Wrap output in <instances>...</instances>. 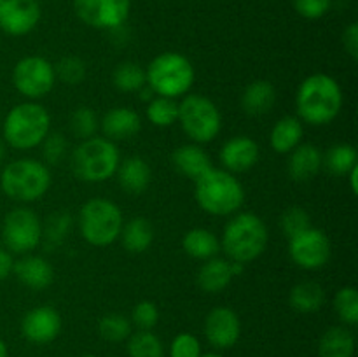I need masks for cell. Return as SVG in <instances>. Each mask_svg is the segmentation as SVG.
I'll return each instance as SVG.
<instances>
[{
  "label": "cell",
  "instance_id": "44dd1931",
  "mask_svg": "<svg viewBox=\"0 0 358 357\" xmlns=\"http://www.w3.org/2000/svg\"><path fill=\"white\" fill-rule=\"evenodd\" d=\"M171 161H173V167L177 168L178 174L192 178V181L201 177L206 170L212 168V160H210L208 153L199 144L194 142L177 147L171 154Z\"/></svg>",
  "mask_w": 358,
  "mask_h": 357
},
{
  "label": "cell",
  "instance_id": "74e56055",
  "mask_svg": "<svg viewBox=\"0 0 358 357\" xmlns=\"http://www.w3.org/2000/svg\"><path fill=\"white\" fill-rule=\"evenodd\" d=\"M55 72L56 80H62L69 86H76L86 79V63L77 56H65L55 65Z\"/></svg>",
  "mask_w": 358,
  "mask_h": 357
},
{
  "label": "cell",
  "instance_id": "9a60e30c",
  "mask_svg": "<svg viewBox=\"0 0 358 357\" xmlns=\"http://www.w3.org/2000/svg\"><path fill=\"white\" fill-rule=\"evenodd\" d=\"M241 322L236 312L229 307H215L205 318V336L210 345L226 350L238 343Z\"/></svg>",
  "mask_w": 358,
  "mask_h": 357
},
{
  "label": "cell",
  "instance_id": "d4e9b609",
  "mask_svg": "<svg viewBox=\"0 0 358 357\" xmlns=\"http://www.w3.org/2000/svg\"><path fill=\"white\" fill-rule=\"evenodd\" d=\"M276 102V90L269 80L259 79L248 84L241 94V107L248 115H264Z\"/></svg>",
  "mask_w": 358,
  "mask_h": 357
},
{
  "label": "cell",
  "instance_id": "e0dca14e",
  "mask_svg": "<svg viewBox=\"0 0 358 357\" xmlns=\"http://www.w3.org/2000/svg\"><path fill=\"white\" fill-rule=\"evenodd\" d=\"M261 158V147L252 136L236 135L227 140L220 149V163L231 174L252 170Z\"/></svg>",
  "mask_w": 358,
  "mask_h": 357
},
{
  "label": "cell",
  "instance_id": "3957f363",
  "mask_svg": "<svg viewBox=\"0 0 358 357\" xmlns=\"http://www.w3.org/2000/svg\"><path fill=\"white\" fill-rule=\"evenodd\" d=\"M268 240L269 231L264 220L254 212H240L234 214L224 226L220 248L229 261L248 265L266 251Z\"/></svg>",
  "mask_w": 358,
  "mask_h": 357
},
{
  "label": "cell",
  "instance_id": "4fadbf2b",
  "mask_svg": "<svg viewBox=\"0 0 358 357\" xmlns=\"http://www.w3.org/2000/svg\"><path fill=\"white\" fill-rule=\"evenodd\" d=\"M131 0H73V13L84 24L96 30L121 28L129 18Z\"/></svg>",
  "mask_w": 358,
  "mask_h": 357
},
{
  "label": "cell",
  "instance_id": "8fae6325",
  "mask_svg": "<svg viewBox=\"0 0 358 357\" xmlns=\"http://www.w3.org/2000/svg\"><path fill=\"white\" fill-rule=\"evenodd\" d=\"M13 84L30 102L48 97L56 84L55 65L44 56H24L14 65Z\"/></svg>",
  "mask_w": 358,
  "mask_h": 357
},
{
  "label": "cell",
  "instance_id": "ab89813d",
  "mask_svg": "<svg viewBox=\"0 0 358 357\" xmlns=\"http://www.w3.org/2000/svg\"><path fill=\"white\" fill-rule=\"evenodd\" d=\"M42 158L48 167H56L62 163L66 156V149H69V142H66L65 135L55 132L49 133L44 140H42Z\"/></svg>",
  "mask_w": 358,
  "mask_h": 357
},
{
  "label": "cell",
  "instance_id": "7402d4cb",
  "mask_svg": "<svg viewBox=\"0 0 358 357\" xmlns=\"http://www.w3.org/2000/svg\"><path fill=\"white\" fill-rule=\"evenodd\" d=\"M115 175H117L119 186L128 195H142L149 188L150 178H152L149 163L140 156H129L122 160Z\"/></svg>",
  "mask_w": 358,
  "mask_h": 357
},
{
  "label": "cell",
  "instance_id": "bcb514c9",
  "mask_svg": "<svg viewBox=\"0 0 358 357\" xmlns=\"http://www.w3.org/2000/svg\"><path fill=\"white\" fill-rule=\"evenodd\" d=\"M346 177H348L350 191H352V195H358V164H355V167L346 174Z\"/></svg>",
  "mask_w": 358,
  "mask_h": 357
},
{
  "label": "cell",
  "instance_id": "8992f818",
  "mask_svg": "<svg viewBox=\"0 0 358 357\" xmlns=\"http://www.w3.org/2000/svg\"><path fill=\"white\" fill-rule=\"evenodd\" d=\"M194 65L182 52L166 51L157 55L145 69V84L156 97H185L194 84Z\"/></svg>",
  "mask_w": 358,
  "mask_h": 357
},
{
  "label": "cell",
  "instance_id": "7bdbcfd3",
  "mask_svg": "<svg viewBox=\"0 0 358 357\" xmlns=\"http://www.w3.org/2000/svg\"><path fill=\"white\" fill-rule=\"evenodd\" d=\"M332 0H294V9L306 20H320L331 10Z\"/></svg>",
  "mask_w": 358,
  "mask_h": 357
},
{
  "label": "cell",
  "instance_id": "816d5d0a",
  "mask_svg": "<svg viewBox=\"0 0 358 357\" xmlns=\"http://www.w3.org/2000/svg\"><path fill=\"white\" fill-rule=\"evenodd\" d=\"M83 357H96V356H83Z\"/></svg>",
  "mask_w": 358,
  "mask_h": 357
},
{
  "label": "cell",
  "instance_id": "8d00e7d4",
  "mask_svg": "<svg viewBox=\"0 0 358 357\" xmlns=\"http://www.w3.org/2000/svg\"><path fill=\"white\" fill-rule=\"evenodd\" d=\"M100 128V119L91 107H77L70 115V132L79 140L91 139Z\"/></svg>",
  "mask_w": 358,
  "mask_h": 357
},
{
  "label": "cell",
  "instance_id": "60d3db41",
  "mask_svg": "<svg viewBox=\"0 0 358 357\" xmlns=\"http://www.w3.org/2000/svg\"><path fill=\"white\" fill-rule=\"evenodd\" d=\"M157 322H159V310L154 301L142 300L135 304L131 312V324H135L138 331H152Z\"/></svg>",
  "mask_w": 358,
  "mask_h": 357
},
{
  "label": "cell",
  "instance_id": "2e32d148",
  "mask_svg": "<svg viewBox=\"0 0 358 357\" xmlns=\"http://www.w3.org/2000/svg\"><path fill=\"white\" fill-rule=\"evenodd\" d=\"M62 331V315L49 304L31 308L21 321V332L30 343L45 345L58 338Z\"/></svg>",
  "mask_w": 358,
  "mask_h": 357
},
{
  "label": "cell",
  "instance_id": "7a4b0ae2",
  "mask_svg": "<svg viewBox=\"0 0 358 357\" xmlns=\"http://www.w3.org/2000/svg\"><path fill=\"white\" fill-rule=\"evenodd\" d=\"M194 198L203 212L227 217L243 206L245 189L236 175L212 167L194 181Z\"/></svg>",
  "mask_w": 358,
  "mask_h": 357
},
{
  "label": "cell",
  "instance_id": "603a6c76",
  "mask_svg": "<svg viewBox=\"0 0 358 357\" xmlns=\"http://www.w3.org/2000/svg\"><path fill=\"white\" fill-rule=\"evenodd\" d=\"M304 126L297 115H283L275 122L269 133V146L275 153L289 154L303 144Z\"/></svg>",
  "mask_w": 358,
  "mask_h": 357
},
{
  "label": "cell",
  "instance_id": "cb8c5ba5",
  "mask_svg": "<svg viewBox=\"0 0 358 357\" xmlns=\"http://www.w3.org/2000/svg\"><path fill=\"white\" fill-rule=\"evenodd\" d=\"M233 272H231V261L222 258H212L201 265L198 272L199 289L208 294H219L229 287L233 282Z\"/></svg>",
  "mask_w": 358,
  "mask_h": 357
},
{
  "label": "cell",
  "instance_id": "5bb4252c",
  "mask_svg": "<svg viewBox=\"0 0 358 357\" xmlns=\"http://www.w3.org/2000/svg\"><path fill=\"white\" fill-rule=\"evenodd\" d=\"M41 16L38 0H6L0 7V30L10 37H23L37 27Z\"/></svg>",
  "mask_w": 358,
  "mask_h": 357
},
{
  "label": "cell",
  "instance_id": "f35d334b",
  "mask_svg": "<svg viewBox=\"0 0 358 357\" xmlns=\"http://www.w3.org/2000/svg\"><path fill=\"white\" fill-rule=\"evenodd\" d=\"M280 227H282L283 234H285L287 238H292L296 237L297 233H301V231L311 227V217L303 206L299 205L289 206V209L282 214Z\"/></svg>",
  "mask_w": 358,
  "mask_h": 357
},
{
  "label": "cell",
  "instance_id": "7c38bea8",
  "mask_svg": "<svg viewBox=\"0 0 358 357\" xmlns=\"http://www.w3.org/2000/svg\"><path fill=\"white\" fill-rule=\"evenodd\" d=\"M332 254L331 240L325 231L318 227H308L296 237L289 238V255L292 262L299 268L315 272L324 268Z\"/></svg>",
  "mask_w": 358,
  "mask_h": 357
},
{
  "label": "cell",
  "instance_id": "6da1fadb",
  "mask_svg": "<svg viewBox=\"0 0 358 357\" xmlns=\"http://www.w3.org/2000/svg\"><path fill=\"white\" fill-rule=\"evenodd\" d=\"M343 90L329 74H311L299 84L296 93L297 118L311 126H327L343 108Z\"/></svg>",
  "mask_w": 358,
  "mask_h": 357
},
{
  "label": "cell",
  "instance_id": "4316f807",
  "mask_svg": "<svg viewBox=\"0 0 358 357\" xmlns=\"http://www.w3.org/2000/svg\"><path fill=\"white\" fill-rule=\"evenodd\" d=\"M122 245L131 254H142L149 251L154 241V227L147 217L136 216L131 217L128 223L122 224L121 237Z\"/></svg>",
  "mask_w": 358,
  "mask_h": 357
},
{
  "label": "cell",
  "instance_id": "e575fe53",
  "mask_svg": "<svg viewBox=\"0 0 358 357\" xmlns=\"http://www.w3.org/2000/svg\"><path fill=\"white\" fill-rule=\"evenodd\" d=\"M98 332H100V336L105 342L121 343L131 336L133 324L124 315L107 314L98 322Z\"/></svg>",
  "mask_w": 358,
  "mask_h": 357
},
{
  "label": "cell",
  "instance_id": "d6a6232c",
  "mask_svg": "<svg viewBox=\"0 0 358 357\" xmlns=\"http://www.w3.org/2000/svg\"><path fill=\"white\" fill-rule=\"evenodd\" d=\"M145 115L156 128H170L178 119V102L166 97H154L147 102Z\"/></svg>",
  "mask_w": 358,
  "mask_h": 357
},
{
  "label": "cell",
  "instance_id": "836d02e7",
  "mask_svg": "<svg viewBox=\"0 0 358 357\" xmlns=\"http://www.w3.org/2000/svg\"><path fill=\"white\" fill-rule=\"evenodd\" d=\"M129 357H164V346L152 331L131 332L128 338Z\"/></svg>",
  "mask_w": 358,
  "mask_h": 357
},
{
  "label": "cell",
  "instance_id": "f5cc1de1",
  "mask_svg": "<svg viewBox=\"0 0 358 357\" xmlns=\"http://www.w3.org/2000/svg\"><path fill=\"white\" fill-rule=\"evenodd\" d=\"M0 122H2V119H0Z\"/></svg>",
  "mask_w": 358,
  "mask_h": 357
},
{
  "label": "cell",
  "instance_id": "f546056e",
  "mask_svg": "<svg viewBox=\"0 0 358 357\" xmlns=\"http://www.w3.org/2000/svg\"><path fill=\"white\" fill-rule=\"evenodd\" d=\"M73 219L69 212H59L51 214V216L45 219V223L42 224V241L41 244L45 245L48 251H55L58 248L63 241L69 238L70 231H72Z\"/></svg>",
  "mask_w": 358,
  "mask_h": 357
},
{
  "label": "cell",
  "instance_id": "f907efd6",
  "mask_svg": "<svg viewBox=\"0 0 358 357\" xmlns=\"http://www.w3.org/2000/svg\"><path fill=\"white\" fill-rule=\"evenodd\" d=\"M3 2H6V0H0V7H2V4H3Z\"/></svg>",
  "mask_w": 358,
  "mask_h": 357
},
{
  "label": "cell",
  "instance_id": "d6986e66",
  "mask_svg": "<svg viewBox=\"0 0 358 357\" xmlns=\"http://www.w3.org/2000/svg\"><path fill=\"white\" fill-rule=\"evenodd\" d=\"M100 128L105 139L112 142L128 140L135 136L142 128V119L136 111L129 107H114L103 114L100 119Z\"/></svg>",
  "mask_w": 358,
  "mask_h": 357
},
{
  "label": "cell",
  "instance_id": "83f0119b",
  "mask_svg": "<svg viewBox=\"0 0 358 357\" xmlns=\"http://www.w3.org/2000/svg\"><path fill=\"white\" fill-rule=\"evenodd\" d=\"M355 336L345 326H334L322 335L318 343L320 357H353Z\"/></svg>",
  "mask_w": 358,
  "mask_h": 357
},
{
  "label": "cell",
  "instance_id": "d590c367",
  "mask_svg": "<svg viewBox=\"0 0 358 357\" xmlns=\"http://www.w3.org/2000/svg\"><path fill=\"white\" fill-rule=\"evenodd\" d=\"M334 310L343 324L355 326L358 322V290L353 286H345L336 293Z\"/></svg>",
  "mask_w": 358,
  "mask_h": 357
},
{
  "label": "cell",
  "instance_id": "ac0fdd59",
  "mask_svg": "<svg viewBox=\"0 0 358 357\" xmlns=\"http://www.w3.org/2000/svg\"><path fill=\"white\" fill-rule=\"evenodd\" d=\"M13 273L24 287L34 290H42L49 287L55 280V270L51 262L42 255L24 254L17 261H14Z\"/></svg>",
  "mask_w": 358,
  "mask_h": 357
},
{
  "label": "cell",
  "instance_id": "9c48e42d",
  "mask_svg": "<svg viewBox=\"0 0 358 357\" xmlns=\"http://www.w3.org/2000/svg\"><path fill=\"white\" fill-rule=\"evenodd\" d=\"M178 122L194 144H210L222 130V115L215 102L199 93L182 97L178 104Z\"/></svg>",
  "mask_w": 358,
  "mask_h": 357
},
{
  "label": "cell",
  "instance_id": "f6af8a7d",
  "mask_svg": "<svg viewBox=\"0 0 358 357\" xmlns=\"http://www.w3.org/2000/svg\"><path fill=\"white\" fill-rule=\"evenodd\" d=\"M13 268H14L13 254H10L6 247L0 248V282L6 280L7 276L13 273Z\"/></svg>",
  "mask_w": 358,
  "mask_h": 357
},
{
  "label": "cell",
  "instance_id": "484cf974",
  "mask_svg": "<svg viewBox=\"0 0 358 357\" xmlns=\"http://www.w3.org/2000/svg\"><path fill=\"white\" fill-rule=\"evenodd\" d=\"M182 248L192 259L208 261L220 251V240L213 231L206 227H192L182 238Z\"/></svg>",
  "mask_w": 358,
  "mask_h": 357
},
{
  "label": "cell",
  "instance_id": "c3c4849f",
  "mask_svg": "<svg viewBox=\"0 0 358 357\" xmlns=\"http://www.w3.org/2000/svg\"><path fill=\"white\" fill-rule=\"evenodd\" d=\"M7 356H9V352H7V345L0 340V357H7Z\"/></svg>",
  "mask_w": 358,
  "mask_h": 357
},
{
  "label": "cell",
  "instance_id": "f1b7e54d",
  "mask_svg": "<svg viewBox=\"0 0 358 357\" xmlns=\"http://www.w3.org/2000/svg\"><path fill=\"white\" fill-rule=\"evenodd\" d=\"M324 287L317 282H311V280L294 286L289 294V304L299 314H315L324 307Z\"/></svg>",
  "mask_w": 358,
  "mask_h": 357
},
{
  "label": "cell",
  "instance_id": "ba28073f",
  "mask_svg": "<svg viewBox=\"0 0 358 357\" xmlns=\"http://www.w3.org/2000/svg\"><path fill=\"white\" fill-rule=\"evenodd\" d=\"M121 209L108 198H91L80 206L79 231L84 240L93 247H108L121 237Z\"/></svg>",
  "mask_w": 358,
  "mask_h": 357
},
{
  "label": "cell",
  "instance_id": "681fc988",
  "mask_svg": "<svg viewBox=\"0 0 358 357\" xmlns=\"http://www.w3.org/2000/svg\"><path fill=\"white\" fill-rule=\"evenodd\" d=\"M201 357H224V356H220V354H215V352H210V354H201Z\"/></svg>",
  "mask_w": 358,
  "mask_h": 357
},
{
  "label": "cell",
  "instance_id": "52a82bcc",
  "mask_svg": "<svg viewBox=\"0 0 358 357\" xmlns=\"http://www.w3.org/2000/svg\"><path fill=\"white\" fill-rule=\"evenodd\" d=\"M72 170L76 177L90 184H100L108 181L117 172L121 163V153L112 140L105 136H91L80 140L72 150Z\"/></svg>",
  "mask_w": 358,
  "mask_h": 357
},
{
  "label": "cell",
  "instance_id": "b9f144b4",
  "mask_svg": "<svg viewBox=\"0 0 358 357\" xmlns=\"http://www.w3.org/2000/svg\"><path fill=\"white\" fill-rule=\"evenodd\" d=\"M201 343L191 332H180L171 340L170 357H201Z\"/></svg>",
  "mask_w": 358,
  "mask_h": 357
},
{
  "label": "cell",
  "instance_id": "ee69618b",
  "mask_svg": "<svg viewBox=\"0 0 358 357\" xmlns=\"http://www.w3.org/2000/svg\"><path fill=\"white\" fill-rule=\"evenodd\" d=\"M343 46L353 59L358 58V24L350 23L343 31Z\"/></svg>",
  "mask_w": 358,
  "mask_h": 357
},
{
  "label": "cell",
  "instance_id": "277c9868",
  "mask_svg": "<svg viewBox=\"0 0 358 357\" xmlns=\"http://www.w3.org/2000/svg\"><path fill=\"white\" fill-rule=\"evenodd\" d=\"M51 133V114L38 102H21L2 122L3 142L17 150L35 149Z\"/></svg>",
  "mask_w": 358,
  "mask_h": 357
},
{
  "label": "cell",
  "instance_id": "1f68e13d",
  "mask_svg": "<svg viewBox=\"0 0 358 357\" xmlns=\"http://www.w3.org/2000/svg\"><path fill=\"white\" fill-rule=\"evenodd\" d=\"M115 90L122 93H138L145 86V69L135 62H122L112 74Z\"/></svg>",
  "mask_w": 358,
  "mask_h": 357
},
{
  "label": "cell",
  "instance_id": "5b68a950",
  "mask_svg": "<svg viewBox=\"0 0 358 357\" xmlns=\"http://www.w3.org/2000/svg\"><path fill=\"white\" fill-rule=\"evenodd\" d=\"M52 184L51 170L34 158H20L3 167L0 189L7 198L20 203H34L44 198Z\"/></svg>",
  "mask_w": 358,
  "mask_h": 357
},
{
  "label": "cell",
  "instance_id": "7dc6e473",
  "mask_svg": "<svg viewBox=\"0 0 358 357\" xmlns=\"http://www.w3.org/2000/svg\"><path fill=\"white\" fill-rule=\"evenodd\" d=\"M3 160H6V144L0 140V164L3 163Z\"/></svg>",
  "mask_w": 358,
  "mask_h": 357
},
{
  "label": "cell",
  "instance_id": "ffe728a7",
  "mask_svg": "<svg viewBox=\"0 0 358 357\" xmlns=\"http://www.w3.org/2000/svg\"><path fill=\"white\" fill-rule=\"evenodd\" d=\"M324 168V154L313 144H299L289 153L287 172L296 182H310Z\"/></svg>",
  "mask_w": 358,
  "mask_h": 357
},
{
  "label": "cell",
  "instance_id": "30bf717a",
  "mask_svg": "<svg viewBox=\"0 0 358 357\" xmlns=\"http://www.w3.org/2000/svg\"><path fill=\"white\" fill-rule=\"evenodd\" d=\"M2 240L10 254H31L42 241V220L27 206H17L6 214Z\"/></svg>",
  "mask_w": 358,
  "mask_h": 357
},
{
  "label": "cell",
  "instance_id": "4dcf8cb0",
  "mask_svg": "<svg viewBox=\"0 0 358 357\" xmlns=\"http://www.w3.org/2000/svg\"><path fill=\"white\" fill-rule=\"evenodd\" d=\"M355 164H358V153L352 144H336L324 154V167L338 177H346Z\"/></svg>",
  "mask_w": 358,
  "mask_h": 357
}]
</instances>
